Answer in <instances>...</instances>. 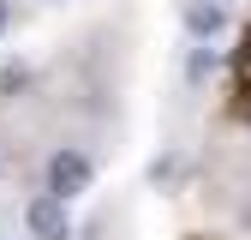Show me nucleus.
Segmentation results:
<instances>
[{
    "label": "nucleus",
    "instance_id": "f257e3e1",
    "mask_svg": "<svg viewBox=\"0 0 251 240\" xmlns=\"http://www.w3.org/2000/svg\"><path fill=\"white\" fill-rule=\"evenodd\" d=\"M48 192L54 198L90 192V156H84V150H54V156H48Z\"/></svg>",
    "mask_w": 251,
    "mask_h": 240
},
{
    "label": "nucleus",
    "instance_id": "f03ea898",
    "mask_svg": "<svg viewBox=\"0 0 251 240\" xmlns=\"http://www.w3.org/2000/svg\"><path fill=\"white\" fill-rule=\"evenodd\" d=\"M24 222H30V234H36V240H66V198H54V192L30 198Z\"/></svg>",
    "mask_w": 251,
    "mask_h": 240
},
{
    "label": "nucleus",
    "instance_id": "7ed1b4c3",
    "mask_svg": "<svg viewBox=\"0 0 251 240\" xmlns=\"http://www.w3.org/2000/svg\"><path fill=\"white\" fill-rule=\"evenodd\" d=\"M233 90H239V102L251 108V30H245V42L233 54Z\"/></svg>",
    "mask_w": 251,
    "mask_h": 240
},
{
    "label": "nucleus",
    "instance_id": "20e7f679",
    "mask_svg": "<svg viewBox=\"0 0 251 240\" xmlns=\"http://www.w3.org/2000/svg\"><path fill=\"white\" fill-rule=\"evenodd\" d=\"M185 24H192L198 36H209V30H222V6H192V12H185Z\"/></svg>",
    "mask_w": 251,
    "mask_h": 240
},
{
    "label": "nucleus",
    "instance_id": "39448f33",
    "mask_svg": "<svg viewBox=\"0 0 251 240\" xmlns=\"http://www.w3.org/2000/svg\"><path fill=\"white\" fill-rule=\"evenodd\" d=\"M0 36H6V0H0Z\"/></svg>",
    "mask_w": 251,
    "mask_h": 240
}]
</instances>
